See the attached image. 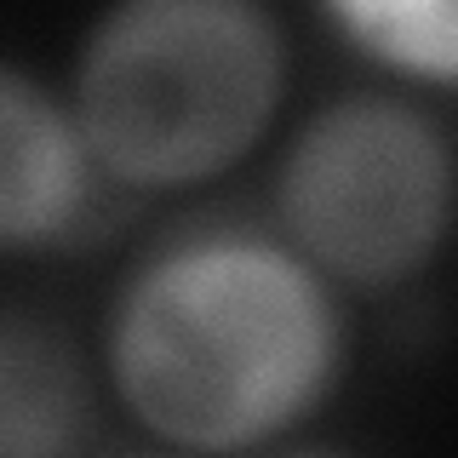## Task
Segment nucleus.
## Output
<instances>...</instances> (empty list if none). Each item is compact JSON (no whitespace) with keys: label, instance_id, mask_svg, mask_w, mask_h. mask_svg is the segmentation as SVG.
<instances>
[{"label":"nucleus","instance_id":"nucleus-4","mask_svg":"<svg viewBox=\"0 0 458 458\" xmlns=\"http://www.w3.org/2000/svg\"><path fill=\"white\" fill-rule=\"evenodd\" d=\"M109 190L69 92L0 57V252H52L75 241Z\"/></svg>","mask_w":458,"mask_h":458},{"label":"nucleus","instance_id":"nucleus-5","mask_svg":"<svg viewBox=\"0 0 458 458\" xmlns=\"http://www.w3.org/2000/svg\"><path fill=\"white\" fill-rule=\"evenodd\" d=\"M98 361L64 327L0 310V458H69L98 424Z\"/></svg>","mask_w":458,"mask_h":458},{"label":"nucleus","instance_id":"nucleus-3","mask_svg":"<svg viewBox=\"0 0 458 458\" xmlns=\"http://www.w3.org/2000/svg\"><path fill=\"white\" fill-rule=\"evenodd\" d=\"M269 224L338 293L419 281L458 229V138L424 92H344L293 126Z\"/></svg>","mask_w":458,"mask_h":458},{"label":"nucleus","instance_id":"nucleus-1","mask_svg":"<svg viewBox=\"0 0 458 458\" xmlns=\"http://www.w3.org/2000/svg\"><path fill=\"white\" fill-rule=\"evenodd\" d=\"M350 367L344 293L276 224H190L114 286L98 378L166 453H264Z\"/></svg>","mask_w":458,"mask_h":458},{"label":"nucleus","instance_id":"nucleus-6","mask_svg":"<svg viewBox=\"0 0 458 458\" xmlns=\"http://www.w3.org/2000/svg\"><path fill=\"white\" fill-rule=\"evenodd\" d=\"M333 35L407 92H458V0H315Z\"/></svg>","mask_w":458,"mask_h":458},{"label":"nucleus","instance_id":"nucleus-2","mask_svg":"<svg viewBox=\"0 0 458 458\" xmlns=\"http://www.w3.org/2000/svg\"><path fill=\"white\" fill-rule=\"evenodd\" d=\"M293 86L269 0H104L69 64V109L114 190L218 183L269 143Z\"/></svg>","mask_w":458,"mask_h":458}]
</instances>
